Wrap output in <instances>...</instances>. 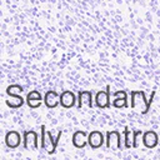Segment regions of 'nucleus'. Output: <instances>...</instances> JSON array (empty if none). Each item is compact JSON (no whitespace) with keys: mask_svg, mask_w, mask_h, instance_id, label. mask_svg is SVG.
<instances>
[{"mask_svg":"<svg viewBox=\"0 0 160 160\" xmlns=\"http://www.w3.org/2000/svg\"><path fill=\"white\" fill-rule=\"evenodd\" d=\"M154 98H155V90H152L149 100L145 98L144 90H131L130 91V108L134 110H138L142 115H145L150 111Z\"/></svg>","mask_w":160,"mask_h":160,"instance_id":"obj_1","label":"nucleus"},{"mask_svg":"<svg viewBox=\"0 0 160 160\" xmlns=\"http://www.w3.org/2000/svg\"><path fill=\"white\" fill-rule=\"evenodd\" d=\"M61 135H62V130H60L58 132L56 138H54L52 134L49 130H46L45 125H41L40 126V149L44 150L45 152H48L49 155L55 154L59 141L61 139Z\"/></svg>","mask_w":160,"mask_h":160,"instance_id":"obj_2","label":"nucleus"},{"mask_svg":"<svg viewBox=\"0 0 160 160\" xmlns=\"http://www.w3.org/2000/svg\"><path fill=\"white\" fill-rule=\"evenodd\" d=\"M122 136L120 134V131L118 130H108L105 134V146L112 151H118V150H122L124 145H121Z\"/></svg>","mask_w":160,"mask_h":160,"instance_id":"obj_3","label":"nucleus"},{"mask_svg":"<svg viewBox=\"0 0 160 160\" xmlns=\"http://www.w3.org/2000/svg\"><path fill=\"white\" fill-rule=\"evenodd\" d=\"M22 148L25 150H39V134L35 130L22 131Z\"/></svg>","mask_w":160,"mask_h":160,"instance_id":"obj_4","label":"nucleus"},{"mask_svg":"<svg viewBox=\"0 0 160 160\" xmlns=\"http://www.w3.org/2000/svg\"><path fill=\"white\" fill-rule=\"evenodd\" d=\"M110 85H106L105 90H99L95 94L94 101H95V106L99 109H109L111 106V101H110Z\"/></svg>","mask_w":160,"mask_h":160,"instance_id":"obj_5","label":"nucleus"},{"mask_svg":"<svg viewBox=\"0 0 160 160\" xmlns=\"http://www.w3.org/2000/svg\"><path fill=\"white\" fill-rule=\"evenodd\" d=\"M5 145L10 150L18 149L22 144V134H20L18 130H9L5 134Z\"/></svg>","mask_w":160,"mask_h":160,"instance_id":"obj_6","label":"nucleus"},{"mask_svg":"<svg viewBox=\"0 0 160 160\" xmlns=\"http://www.w3.org/2000/svg\"><path fill=\"white\" fill-rule=\"evenodd\" d=\"M104 144H105V135L100 130H92V131L89 132V135H88V145L92 150L100 149Z\"/></svg>","mask_w":160,"mask_h":160,"instance_id":"obj_7","label":"nucleus"},{"mask_svg":"<svg viewBox=\"0 0 160 160\" xmlns=\"http://www.w3.org/2000/svg\"><path fill=\"white\" fill-rule=\"evenodd\" d=\"M78 104V96L70 91V90H64L60 92V106L64 109H71L76 106Z\"/></svg>","mask_w":160,"mask_h":160,"instance_id":"obj_8","label":"nucleus"},{"mask_svg":"<svg viewBox=\"0 0 160 160\" xmlns=\"http://www.w3.org/2000/svg\"><path fill=\"white\" fill-rule=\"evenodd\" d=\"M84 105H88L90 109L95 105V101H94V96H92V91L91 90H80L78 92V104H76V108L80 110Z\"/></svg>","mask_w":160,"mask_h":160,"instance_id":"obj_9","label":"nucleus"},{"mask_svg":"<svg viewBox=\"0 0 160 160\" xmlns=\"http://www.w3.org/2000/svg\"><path fill=\"white\" fill-rule=\"evenodd\" d=\"M25 100H26V105L30 109H38L44 102V96L41 95V92L39 90H31L26 94Z\"/></svg>","mask_w":160,"mask_h":160,"instance_id":"obj_10","label":"nucleus"},{"mask_svg":"<svg viewBox=\"0 0 160 160\" xmlns=\"http://www.w3.org/2000/svg\"><path fill=\"white\" fill-rule=\"evenodd\" d=\"M141 141H142V144L146 149H154L159 145L160 139H159V135H158L156 131L146 130V131H144V134L141 136Z\"/></svg>","mask_w":160,"mask_h":160,"instance_id":"obj_11","label":"nucleus"},{"mask_svg":"<svg viewBox=\"0 0 160 160\" xmlns=\"http://www.w3.org/2000/svg\"><path fill=\"white\" fill-rule=\"evenodd\" d=\"M112 100H111V106H114L115 109H122V108H128L129 102H128V92L125 90H119L111 94Z\"/></svg>","mask_w":160,"mask_h":160,"instance_id":"obj_12","label":"nucleus"},{"mask_svg":"<svg viewBox=\"0 0 160 160\" xmlns=\"http://www.w3.org/2000/svg\"><path fill=\"white\" fill-rule=\"evenodd\" d=\"M44 104L48 109H55L60 105V94L55 90H48L44 95Z\"/></svg>","mask_w":160,"mask_h":160,"instance_id":"obj_13","label":"nucleus"},{"mask_svg":"<svg viewBox=\"0 0 160 160\" xmlns=\"http://www.w3.org/2000/svg\"><path fill=\"white\" fill-rule=\"evenodd\" d=\"M88 135L89 132L84 130H76L71 136V142L76 149H84L88 145Z\"/></svg>","mask_w":160,"mask_h":160,"instance_id":"obj_14","label":"nucleus"},{"mask_svg":"<svg viewBox=\"0 0 160 160\" xmlns=\"http://www.w3.org/2000/svg\"><path fill=\"white\" fill-rule=\"evenodd\" d=\"M9 98L5 100V104L10 108V109H19V108H21L25 102H26V100L20 95V94H16V95H8Z\"/></svg>","mask_w":160,"mask_h":160,"instance_id":"obj_15","label":"nucleus"},{"mask_svg":"<svg viewBox=\"0 0 160 160\" xmlns=\"http://www.w3.org/2000/svg\"><path fill=\"white\" fill-rule=\"evenodd\" d=\"M132 148V132L129 130L128 126L124 128V149Z\"/></svg>","mask_w":160,"mask_h":160,"instance_id":"obj_16","label":"nucleus"},{"mask_svg":"<svg viewBox=\"0 0 160 160\" xmlns=\"http://www.w3.org/2000/svg\"><path fill=\"white\" fill-rule=\"evenodd\" d=\"M24 91V86L19 85V84H12V85H9L5 90L6 95H16V94H21Z\"/></svg>","mask_w":160,"mask_h":160,"instance_id":"obj_17","label":"nucleus"},{"mask_svg":"<svg viewBox=\"0 0 160 160\" xmlns=\"http://www.w3.org/2000/svg\"><path fill=\"white\" fill-rule=\"evenodd\" d=\"M142 131L141 130H134L132 131V148L136 149L139 146V141H140V138L142 136Z\"/></svg>","mask_w":160,"mask_h":160,"instance_id":"obj_18","label":"nucleus"},{"mask_svg":"<svg viewBox=\"0 0 160 160\" xmlns=\"http://www.w3.org/2000/svg\"><path fill=\"white\" fill-rule=\"evenodd\" d=\"M159 139H160V138H159ZM159 144H160V141H159Z\"/></svg>","mask_w":160,"mask_h":160,"instance_id":"obj_19","label":"nucleus"}]
</instances>
